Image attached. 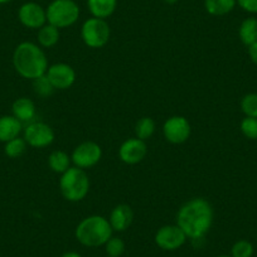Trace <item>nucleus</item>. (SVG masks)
<instances>
[{
	"label": "nucleus",
	"mask_w": 257,
	"mask_h": 257,
	"mask_svg": "<svg viewBox=\"0 0 257 257\" xmlns=\"http://www.w3.org/2000/svg\"><path fill=\"white\" fill-rule=\"evenodd\" d=\"M148 154L147 143L144 140H140L138 138H132L127 139L121 144L118 149V157L121 162L128 165L139 164L140 162L144 160V158Z\"/></svg>",
	"instance_id": "ddd939ff"
},
{
	"label": "nucleus",
	"mask_w": 257,
	"mask_h": 257,
	"mask_svg": "<svg viewBox=\"0 0 257 257\" xmlns=\"http://www.w3.org/2000/svg\"><path fill=\"white\" fill-rule=\"evenodd\" d=\"M9 2H12V0H0V4H7Z\"/></svg>",
	"instance_id": "473e14b6"
},
{
	"label": "nucleus",
	"mask_w": 257,
	"mask_h": 257,
	"mask_svg": "<svg viewBox=\"0 0 257 257\" xmlns=\"http://www.w3.org/2000/svg\"><path fill=\"white\" fill-rule=\"evenodd\" d=\"M111 36V29L106 19L88 18L85 21L81 28V37L82 41L88 48L97 49L102 48L108 43Z\"/></svg>",
	"instance_id": "423d86ee"
},
{
	"label": "nucleus",
	"mask_w": 257,
	"mask_h": 257,
	"mask_svg": "<svg viewBox=\"0 0 257 257\" xmlns=\"http://www.w3.org/2000/svg\"><path fill=\"white\" fill-rule=\"evenodd\" d=\"M241 132L247 139H257V118L256 117H244L241 121Z\"/></svg>",
	"instance_id": "cd10ccee"
},
{
	"label": "nucleus",
	"mask_w": 257,
	"mask_h": 257,
	"mask_svg": "<svg viewBox=\"0 0 257 257\" xmlns=\"http://www.w3.org/2000/svg\"><path fill=\"white\" fill-rule=\"evenodd\" d=\"M178 2H179V0H164V3L169 4V6H173V4L178 3Z\"/></svg>",
	"instance_id": "2f4dec72"
},
{
	"label": "nucleus",
	"mask_w": 257,
	"mask_h": 257,
	"mask_svg": "<svg viewBox=\"0 0 257 257\" xmlns=\"http://www.w3.org/2000/svg\"><path fill=\"white\" fill-rule=\"evenodd\" d=\"M248 54H249V58H251V61L257 66V42L254 44H252V46L248 47Z\"/></svg>",
	"instance_id": "c756f323"
},
{
	"label": "nucleus",
	"mask_w": 257,
	"mask_h": 257,
	"mask_svg": "<svg viewBox=\"0 0 257 257\" xmlns=\"http://www.w3.org/2000/svg\"><path fill=\"white\" fill-rule=\"evenodd\" d=\"M71 157L63 150H54L48 157V165L52 172L57 174H63L71 168Z\"/></svg>",
	"instance_id": "a211bd4d"
},
{
	"label": "nucleus",
	"mask_w": 257,
	"mask_h": 257,
	"mask_svg": "<svg viewBox=\"0 0 257 257\" xmlns=\"http://www.w3.org/2000/svg\"><path fill=\"white\" fill-rule=\"evenodd\" d=\"M13 66L22 77L32 81L46 75L49 67L43 49L32 42H23L17 46L13 53Z\"/></svg>",
	"instance_id": "f03ea898"
},
{
	"label": "nucleus",
	"mask_w": 257,
	"mask_h": 257,
	"mask_svg": "<svg viewBox=\"0 0 257 257\" xmlns=\"http://www.w3.org/2000/svg\"><path fill=\"white\" fill-rule=\"evenodd\" d=\"M217 257H232V256H229V254H219V256Z\"/></svg>",
	"instance_id": "72a5a7b5"
},
{
	"label": "nucleus",
	"mask_w": 257,
	"mask_h": 257,
	"mask_svg": "<svg viewBox=\"0 0 257 257\" xmlns=\"http://www.w3.org/2000/svg\"><path fill=\"white\" fill-rule=\"evenodd\" d=\"M33 88L34 92L41 96V97H49V96L53 95L54 90H56L51 83V81H49V78L47 77V75H43L33 80Z\"/></svg>",
	"instance_id": "b1692460"
},
{
	"label": "nucleus",
	"mask_w": 257,
	"mask_h": 257,
	"mask_svg": "<svg viewBox=\"0 0 257 257\" xmlns=\"http://www.w3.org/2000/svg\"><path fill=\"white\" fill-rule=\"evenodd\" d=\"M133 219H134V212L132 207L127 204H118L111 211L108 222L113 231L123 232L132 226Z\"/></svg>",
	"instance_id": "4468645a"
},
{
	"label": "nucleus",
	"mask_w": 257,
	"mask_h": 257,
	"mask_svg": "<svg viewBox=\"0 0 257 257\" xmlns=\"http://www.w3.org/2000/svg\"><path fill=\"white\" fill-rule=\"evenodd\" d=\"M61 257H82L81 256L78 252H75V251H68V252H64L63 254H62Z\"/></svg>",
	"instance_id": "7c9ffc66"
},
{
	"label": "nucleus",
	"mask_w": 257,
	"mask_h": 257,
	"mask_svg": "<svg viewBox=\"0 0 257 257\" xmlns=\"http://www.w3.org/2000/svg\"><path fill=\"white\" fill-rule=\"evenodd\" d=\"M107 257H108V256H107Z\"/></svg>",
	"instance_id": "f704fd0d"
},
{
	"label": "nucleus",
	"mask_w": 257,
	"mask_h": 257,
	"mask_svg": "<svg viewBox=\"0 0 257 257\" xmlns=\"http://www.w3.org/2000/svg\"><path fill=\"white\" fill-rule=\"evenodd\" d=\"M12 112H13L14 117L18 118L22 123L24 122H33L34 117L37 115L36 105L31 98L21 97L17 98L12 106Z\"/></svg>",
	"instance_id": "2eb2a0df"
},
{
	"label": "nucleus",
	"mask_w": 257,
	"mask_h": 257,
	"mask_svg": "<svg viewBox=\"0 0 257 257\" xmlns=\"http://www.w3.org/2000/svg\"><path fill=\"white\" fill-rule=\"evenodd\" d=\"M24 140L32 148H47L54 142L53 128L46 122L33 121L24 128Z\"/></svg>",
	"instance_id": "0eeeda50"
},
{
	"label": "nucleus",
	"mask_w": 257,
	"mask_h": 257,
	"mask_svg": "<svg viewBox=\"0 0 257 257\" xmlns=\"http://www.w3.org/2000/svg\"><path fill=\"white\" fill-rule=\"evenodd\" d=\"M187 234L178 224H167L157 231L154 241L159 248L164 251H175L187 242Z\"/></svg>",
	"instance_id": "1a4fd4ad"
},
{
	"label": "nucleus",
	"mask_w": 257,
	"mask_h": 257,
	"mask_svg": "<svg viewBox=\"0 0 257 257\" xmlns=\"http://www.w3.org/2000/svg\"><path fill=\"white\" fill-rule=\"evenodd\" d=\"M117 7V0H87V8L92 17L106 19L112 16Z\"/></svg>",
	"instance_id": "f3484780"
},
{
	"label": "nucleus",
	"mask_w": 257,
	"mask_h": 257,
	"mask_svg": "<svg viewBox=\"0 0 257 257\" xmlns=\"http://www.w3.org/2000/svg\"><path fill=\"white\" fill-rule=\"evenodd\" d=\"M241 110L247 117L257 118V93H247L242 97Z\"/></svg>",
	"instance_id": "393cba45"
},
{
	"label": "nucleus",
	"mask_w": 257,
	"mask_h": 257,
	"mask_svg": "<svg viewBox=\"0 0 257 257\" xmlns=\"http://www.w3.org/2000/svg\"><path fill=\"white\" fill-rule=\"evenodd\" d=\"M238 36L244 46L249 47L257 42V19L247 18L241 23L238 29Z\"/></svg>",
	"instance_id": "aec40b11"
},
{
	"label": "nucleus",
	"mask_w": 257,
	"mask_h": 257,
	"mask_svg": "<svg viewBox=\"0 0 257 257\" xmlns=\"http://www.w3.org/2000/svg\"><path fill=\"white\" fill-rule=\"evenodd\" d=\"M213 207L207 199L193 198L185 202L177 213V224L188 238H204L213 224Z\"/></svg>",
	"instance_id": "f257e3e1"
},
{
	"label": "nucleus",
	"mask_w": 257,
	"mask_h": 257,
	"mask_svg": "<svg viewBox=\"0 0 257 257\" xmlns=\"http://www.w3.org/2000/svg\"><path fill=\"white\" fill-rule=\"evenodd\" d=\"M105 251L108 257H121L125 252V242L120 237H111L105 243Z\"/></svg>",
	"instance_id": "a878e982"
},
{
	"label": "nucleus",
	"mask_w": 257,
	"mask_h": 257,
	"mask_svg": "<svg viewBox=\"0 0 257 257\" xmlns=\"http://www.w3.org/2000/svg\"><path fill=\"white\" fill-rule=\"evenodd\" d=\"M237 4V0H204V8L211 16L222 17L231 13Z\"/></svg>",
	"instance_id": "6ab92c4d"
},
{
	"label": "nucleus",
	"mask_w": 257,
	"mask_h": 257,
	"mask_svg": "<svg viewBox=\"0 0 257 257\" xmlns=\"http://www.w3.org/2000/svg\"><path fill=\"white\" fill-rule=\"evenodd\" d=\"M47 23L58 29L73 26L80 18V7L75 0H53L46 9Z\"/></svg>",
	"instance_id": "39448f33"
},
{
	"label": "nucleus",
	"mask_w": 257,
	"mask_h": 257,
	"mask_svg": "<svg viewBox=\"0 0 257 257\" xmlns=\"http://www.w3.org/2000/svg\"><path fill=\"white\" fill-rule=\"evenodd\" d=\"M192 133L190 123L184 116H172L163 125L164 138L172 144H183L187 142Z\"/></svg>",
	"instance_id": "9d476101"
},
{
	"label": "nucleus",
	"mask_w": 257,
	"mask_h": 257,
	"mask_svg": "<svg viewBox=\"0 0 257 257\" xmlns=\"http://www.w3.org/2000/svg\"><path fill=\"white\" fill-rule=\"evenodd\" d=\"M59 29L52 24L47 23L38 29V43L43 48H52L59 41Z\"/></svg>",
	"instance_id": "412c9836"
},
{
	"label": "nucleus",
	"mask_w": 257,
	"mask_h": 257,
	"mask_svg": "<svg viewBox=\"0 0 257 257\" xmlns=\"http://www.w3.org/2000/svg\"><path fill=\"white\" fill-rule=\"evenodd\" d=\"M46 75L56 90H68L76 81V71L67 63L52 64Z\"/></svg>",
	"instance_id": "9b49d317"
},
{
	"label": "nucleus",
	"mask_w": 257,
	"mask_h": 257,
	"mask_svg": "<svg viewBox=\"0 0 257 257\" xmlns=\"http://www.w3.org/2000/svg\"><path fill=\"white\" fill-rule=\"evenodd\" d=\"M112 227L107 218L102 216H88L77 224L75 231L76 239L82 246L100 247L112 237Z\"/></svg>",
	"instance_id": "7ed1b4c3"
},
{
	"label": "nucleus",
	"mask_w": 257,
	"mask_h": 257,
	"mask_svg": "<svg viewBox=\"0 0 257 257\" xmlns=\"http://www.w3.org/2000/svg\"><path fill=\"white\" fill-rule=\"evenodd\" d=\"M237 4L247 13L257 14V0H237Z\"/></svg>",
	"instance_id": "c85d7f7f"
},
{
	"label": "nucleus",
	"mask_w": 257,
	"mask_h": 257,
	"mask_svg": "<svg viewBox=\"0 0 257 257\" xmlns=\"http://www.w3.org/2000/svg\"><path fill=\"white\" fill-rule=\"evenodd\" d=\"M18 19L24 27L29 29H41L47 24L46 9L34 2L24 3L18 11Z\"/></svg>",
	"instance_id": "f8f14e48"
},
{
	"label": "nucleus",
	"mask_w": 257,
	"mask_h": 257,
	"mask_svg": "<svg viewBox=\"0 0 257 257\" xmlns=\"http://www.w3.org/2000/svg\"><path fill=\"white\" fill-rule=\"evenodd\" d=\"M102 157V149L95 142H83L73 149L71 160L75 167L88 169L97 164Z\"/></svg>",
	"instance_id": "6e6552de"
},
{
	"label": "nucleus",
	"mask_w": 257,
	"mask_h": 257,
	"mask_svg": "<svg viewBox=\"0 0 257 257\" xmlns=\"http://www.w3.org/2000/svg\"><path fill=\"white\" fill-rule=\"evenodd\" d=\"M23 128V123L13 115L0 117V142L8 143L19 137Z\"/></svg>",
	"instance_id": "dca6fc26"
},
{
	"label": "nucleus",
	"mask_w": 257,
	"mask_h": 257,
	"mask_svg": "<svg viewBox=\"0 0 257 257\" xmlns=\"http://www.w3.org/2000/svg\"><path fill=\"white\" fill-rule=\"evenodd\" d=\"M155 128H157V125L152 117H143L135 125V135L138 139L145 142L154 135Z\"/></svg>",
	"instance_id": "4be33fe9"
},
{
	"label": "nucleus",
	"mask_w": 257,
	"mask_h": 257,
	"mask_svg": "<svg viewBox=\"0 0 257 257\" xmlns=\"http://www.w3.org/2000/svg\"><path fill=\"white\" fill-rule=\"evenodd\" d=\"M27 142L24 140V138H16V139L11 140V142L6 143V148H4V153H6L7 157L12 158V159H16V158L22 157V155L26 153L27 150Z\"/></svg>",
	"instance_id": "5701e85b"
},
{
	"label": "nucleus",
	"mask_w": 257,
	"mask_h": 257,
	"mask_svg": "<svg viewBox=\"0 0 257 257\" xmlns=\"http://www.w3.org/2000/svg\"><path fill=\"white\" fill-rule=\"evenodd\" d=\"M59 189L63 198L68 202H80L86 198L90 190V179L85 169L71 167L61 174Z\"/></svg>",
	"instance_id": "20e7f679"
},
{
	"label": "nucleus",
	"mask_w": 257,
	"mask_h": 257,
	"mask_svg": "<svg viewBox=\"0 0 257 257\" xmlns=\"http://www.w3.org/2000/svg\"><path fill=\"white\" fill-rule=\"evenodd\" d=\"M252 254H253V246L246 239H239L232 246V257H252Z\"/></svg>",
	"instance_id": "bb28decb"
}]
</instances>
